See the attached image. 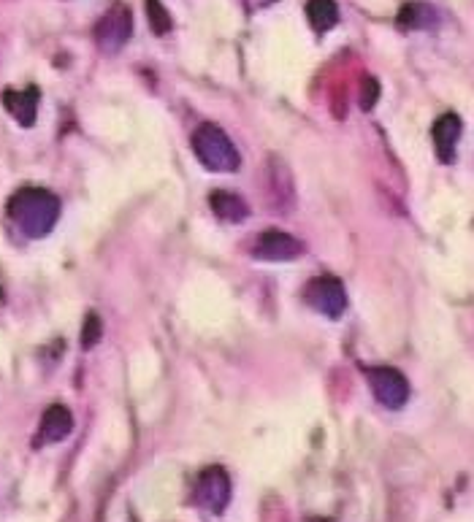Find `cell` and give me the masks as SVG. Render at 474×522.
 I'll use <instances>...</instances> for the list:
<instances>
[{
    "mask_svg": "<svg viewBox=\"0 0 474 522\" xmlns=\"http://www.w3.org/2000/svg\"><path fill=\"white\" fill-rule=\"evenodd\" d=\"M271 3H277V0H244V9L261 11V9H269Z\"/></svg>",
    "mask_w": 474,
    "mask_h": 522,
    "instance_id": "cell-18",
    "label": "cell"
},
{
    "mask_svg": "<svg viewBox=\"0 0 474 522\" xmlns=\"http://www.w3.org/2000/svg\"><path fill=\"white\" fill-rule=\"evenodd\" d=\"M307 19L317 33H326L339 22V6L334 0H307Z\"/></svg>",
    "mask_w": 474,
    "mask_h": 522,
    "instance_id": "cell-14",
    "label": "cell"
},
{
    "mask_svg": "<svg viewBox=\"0 0 474 522\" xmlns=\"http://www.w3.org/2000/svg\"><path fill=\"white\" fill-rule=\"evenodd\" d=\"M101 333H103V325H101V317L95 312H90L84 317V328H82V347L84 349H93L98 341H101Z\"/></svg>",
    "mask_w": 474,
    "mask_h": 522,
    "instance_id": "cell-16",
    "label": "cell"
},
{
    "mask_svg": "<svg viewBox=\"0 0 474 522\" xmlns=\"http://www.w3.org/2000/svg\"><path fill=\"white\" fill-rule=\"evenodd\" d=\"M193 501L209 514H223L231 504V477L223 466H209L198 474L193 485Z\"/></svg>",
    "mask_w": 474,
    "mask_h": 522,
    "instance_id": "cell-3",
    "label": "cell"
},
{
    "mask_svg": "<svg viewBox=\"0 0 474 522\" xmlns=\"http://www.w3.org/2000/svg\"><path fill=\"white\" fill-rule=\"evenodd\" d=\"M193 152H196L206 171H214V174H233L242 165V155H239L236 144L214 122L198 125L196 133H193Z\"/></svg>",
    "mask_w": 474,
    "mask_h": 522,
    "instance_id": "cell-2",
    "label": "cell"
},
{
    "mask_svg": "<svg viewBox=\"0 0 474 522\" xmlns=\"http://www.w3.org/2000/svg\"><path fill=\"white\" fill-rule=\"evenodd\" d=\"M147 17H149V28L158 36H166L174 28V19L168 14V9L160 3V0H147Z\"/></svg>",
    "mask_w": 474,
    "mask_h": 522,
    "instance_id": "cell-15",
    "label": "cell"
},
{
    "mask_svg": "<svg viewBox=\"0 0 474 522\" xmlns=\"http://www.w3.org/2000/svg\"><path fill=\"white\" fill-rule=\"evenodd\" d=\"M252 255L258 257V260H263V263H290V260L304 255V244H301L296 236L285 233V230L269 228L263 230L261 236L255 239Z\"/></svg>",
    "mask_w": 474,
    "mask_h": 522,
    "instance_id": "cell-7",
    "label": "cell"
},
{
    "mask_svg": "<svg viewBox=\"0 0 474 522\" xmlns=\"http://www.w3.org/2000/svg\"><path fill=\"white\" fill-rule=\"evenodd\" d=\"M396 22L404 30H428L437 25V11H434V6L423 3V0H412V3L401 6Z\"/></svg>",
    "mask_w": 474,
    "mask_h": 522,
    "instance_id": "cell-13",
    "label": "cell"
},
{
    "mask_svg": "<svg viewBox=\"0 0 474 522\" xmlns=\"http://www.w3.org/2000/svg\"><path fill=\"white\" fill-rule=\"evenodd\" d=\"M133 36V17L125 3H117L106 11L98 25H95V44L101 46L106 55H117L122 46L128 44Z\"/></svg>",
    "mask_w": 474,
    "mask_h": 522,
    "instance_id": "cell-4",
    "label": "cell"
},
{
    "mask_svg": "<svg viewBox=\"0 0 474 522\" xmlns=\"http://www.w3.org/2000/svg\"><path fill=\"white\" fill-rule=\"evenodd\" d=\"M366 379H369V387H372L374 398H377L382 406H388V409H401V406L409 401V382L399 368L369 366L366 368Z\"/></svg>",
    "mask_w": 474,
    "mask_h": 522,
    "instance_id": "cell-5",
    "label": "cell"
},
{
    "mask_svg": "<svg viewBox=\"0 0 474 522\" xmlns=\"http://www.w3.org/2000/svg\"><path fill=\"white\" fill-rule=\"evenodd\" d=\"M269 201L279 214H290V209L296 206L293 174H290V168L279 157H271L269 160Z\"/></svg>",
    "mask_w": 474,
    "mask_h": 522,
    "instance_id": "cell-8",
    "label": "cell"
},
{
    "mask_svg": "<svg viewBox=\"0 0 474 522\" xmlns=\"http://www.w3.org/2000/svg\"><path fill=\"white\" fill-rule=\"evenodd\" d=\"M377 92H380V87H377L374 79H366V82H363V98H361L363 109H372L374 101H377Z\"/></svg>",
    "mask_w": 474,
    "mask_h": 522,
    "instance_id": "cell-17",
    "label": "cell"
},
{
    "mask_svg": "<svg viewBox=\"0 0 474 522\" xmlns=\"http://www.w3.org/2000/svg\"><path fill=\"white\" fill-rule=\"evenodd\" d=\"M209 206L223 222H244L250 217V206L242 195L231 193V190H214L209 195Z\"/></svg>",
    "mask_w": 474,
    "mask_h": 522,
    "instance_id": "cell-12",
    "label": "cell"
},
{
    "mask_svg": "<svg viewBox=\"0 0 474 522\" xmlns=\"http://www.w3.org/2000/svg\"><path fill=\"white\" fill-rule=\"evenodd\" d=\"M74 428V414L68 406L63 403H52L41 422H38V436H36V444H57V441H63L71 433Z\"/></svg>",
    "mask_w": 474,
    "mask_h": 522,
    "instance_id": "cell-9",
    "label": "cell"
},
{
    "mask_svg": "<svg viewBox=\"0 0 474 522\" xmlns=\"http://www.w3.org/2000/svg\"><path fill=\"white\" fill-rule=\"evenodd\" d=\"M9 217L25 236L44 239L60 220V198L44 187H25L11 195Z\"/></svg>",
    "mask_w": 474,
    "mask_h": 522,
    "instance_id": "cell-1",
    "label": "cell"
},
{
    "mask_svg": "<svg viewBox=\"0 0 474 522\" xmlns=\"http://www.w3.org/2000/svg\"><path fill=\"white\" fill-rule=\"evenodd\" d=\"M304 298L315 312L326 314L331 320H339L347 309V290L336 276H317L307 284Z\"/></svg>",
    "mask_w": 474,
    "mask_h": 522,
    "instance_id": "cell-6",
    "label": "cell"
},
{
    "mask_svg": "<svg viewBox=\"0 0 474 522\" xmlns=\"http://www.w3.org/2000/svg\"><path fill=\"white\" fill-rule=\"evenodd\" d=\"M3 106L22 128H33L38 117V90H6L3 92Z\"/></svg>",
    "mask_w": 474,
    "mask_h": 522,
    "instance_id": "cell-10",
    "label": "cell"
},
{
    "mask_svg": "<svg viewBox=\"0 0 474 522\" xmlns=\"http://www.w3.org/2000/svg\"><path fill=\"white\" fill-rule=\"evenodd\" d=\"M431 136H434V147H437V155L442 163H453L456 160V144L461 138V120L456 114H442L434 128H431Z\"/></svg>",
    "mask_w": 474,
    "mask_h": 522,
    "instance_id": "cell-11",
    "label": "cell"
}]
</instances>
